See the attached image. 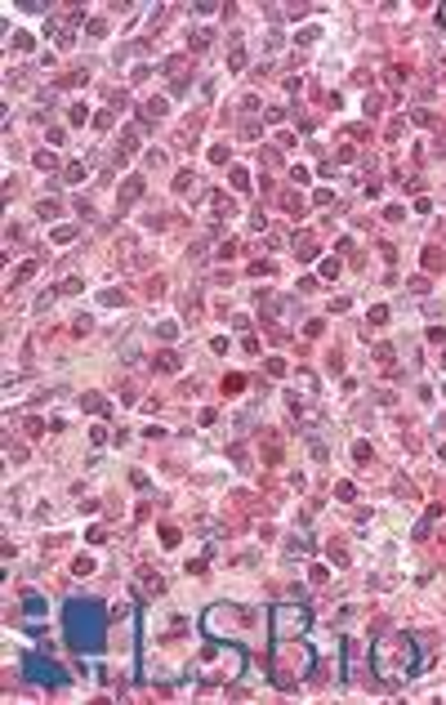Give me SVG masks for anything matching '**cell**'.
<instances>
[{"label":"cell","mask_w":446,"mask_h":705,"mask_svg":"<svg viewBox=\"0 0 446 705\" xmlns=\"http://www.w3.org/2000/svg\"><path fill=\"white\" fill-rule=\"evenodd\" d=\"M246 389V380L241 375H228V384H223V393H241Z\"/></svg>","instance_id":"4"},{"label":"cell","mask_w":446,"mask_h":705,"mask_svg":"<svg viewBox=\"0 0 446 705\" xmlns=\"http://www.w3.org/2000/svg\"><path fill=\"white\" fill-rule=\"evenodd\" d=\"M23 669H27V679H36V683H63L67 674H63V665H54V660H45V656H23Z\"/></svg>","instance_id":"2"},{"label":"cell","mask_w":446,"mask_h":705,"mask_svg":"<svg viewBox=\"0 0 446 705\" xmlns=\"http://www.w3.org/2000/svg\"><path fill=\"white\" fill-rule=\"evenodd\" d=\"M23 603H27V612H31V616H40V612H45V598H40V594H23Z\"/></svg>","instance_id":"3"},{"label":"cell","mask_w":446,"mask_h":705,"mask_svg":"<svg viewBox=\"0 0 446 705\" xmlns=\"http://www.w3.org/2000/svg\"><path fill=\"white\" fill-rule=\"evenodd\" d=\"M63 634L76 652H99L103 647V634H107V612L103 603H90V598H72L63 607Z\"/></svg>","instance_id":"1"}]
</instances>
